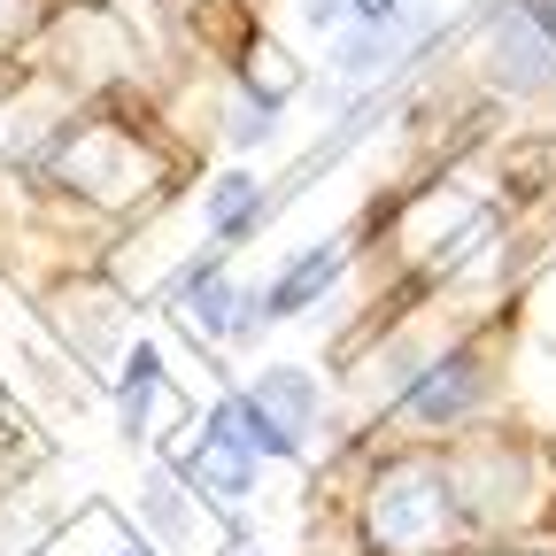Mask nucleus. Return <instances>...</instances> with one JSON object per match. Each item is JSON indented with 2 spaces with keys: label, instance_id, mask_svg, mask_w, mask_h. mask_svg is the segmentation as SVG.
Segmentation results:
<instances>
[{
  "label": "nucleus",
  "instance_id": "obj_1",
  "mask_svg": "<svg viewBox=\"0 0 556 556\" xmlns=\"http://www.w3.org/2000/svg\"><path fill=\"white\" fill-rule=\"evenodd\" d=\"M448 533V479L433 464H394L371 479V541L387 556H433Z\"/></svg>",
  "mask_w": 556,
  "mask_h": 556
},
{
  "label": "nucleus",
  "instance_id": "obj_2",
  "mask_svg": "<svg viewBox=\"0 0 556 556\" xmlns=\"http://www.w3.org/2000/svg\"><path fill=\"white\" fill-rule=\"evenodd\" d=\"M255 464H263V456L232 433V417L208 409V426L178 448L170 479H178V486H201V495H217V503H248V495H255Z\"/></svg>",
  "mask_w": 556,
  "mask_h": 556
},
{
  "label": "nucleus",
  "instance_id": "obj_3",
  "mask_svg": "<svg viewBox=\"0 0 556 556\" xmlns=\"http://www.w3.org/2000/svg\"><path fill=\"white\" fill-rule=\"evenodd\" d=\"M170 302H178V317H186V325H201V332H248V294L232 287V270H225V255H217V248L193 255V263L178 270Z\"/></svg>",
  "mask_w": 556,
  "mask_h": 556
},
{
  "label": "nucleus",
  "instance_id": "obj_4",
  "mask_svg": "<svg viewBox=\"0 0 556 556\" xmlns=\"http://www.w3.org/2000/svg\"><path fill=\"white\" fill-rule=\"evenodd\" d=\"M479 356H471V348H456V356H441V364H426V371H417L409 379V394H402V409L417 417V426H456V417L479 402Z\"/></svg>",
  "mask_w": 556,
  "mask_h": 556
},
{
  "label": "nucleus",
  "instance_id": "obj_5",
  "mask_svg": "<svg viewBox=\"0 0 556 556\" xmlns=\"http://www.w3.org/2000/svg\"><path fill=\"white\" fill-rule=\"evenodd\" d=\"M332 278H340V240H325V248L294 255V263L278 270L255 302H248V332H255V325H278V317H302V309H309V302L332 287Z\"/></svg>",
  "mask_w": 556,
  "mask_h": 556
},
{
  "label": "nucleus",
  "instance_id": "obj_6",
  "mask_svg": "<svg viewBox=\"0 0 556 556\" xmlns=\"http://www.w3.org/2000/svg\"><path fill=\"white\" fill-rule=\"evenodd\" d=\"M201 217H208V248H232L240 232H255V217H263V186L248 178V170H225L217 186H208V201H201Z\"/></svg>",
  "mask_w": 556,
  "mask_h": 556
},
{
  "label": "nucleus",
  "instance_id": "obj_7",
  "mask_svg": "<svg viewBox=\"0 0 556 556\" xmlns=\"http://www.w3.org/2000/svg\"><path fill=\"white\" fill-rule=\"evenodd\" d=\"M248 394H255V402L270 409V426H278V433H287V441L302 448V426H309V409H317V379L287 364V371H263V379H255Z\"/></svg>",
  "mask_w": 556,
  "mask_h": 556
},
{
  "label": "nucleus",
  "instance_id": "obj_8",
  "mask_svg": "<svg viewBox=\"0 0 556 556\" xmlns=\"http://www.w3.org/2000/svg\"><path fill=\"white\" fill-rule=\"evenodd\" d=\"M155 394H163V356H155L148 340H139L131 356H124V371H116V417H124V433H131V441L148 433V417H155Z\"/></svg>",
  "mask_w": 556,
  "mask_h": 556
},
{
  "label": "nucleus",
  "instance_id": "obj_9",
  "mask_svg": "<svg viewBox=\"0 0 556 556\" xmlns=\"http://www.w3.org/2000/svg\"><path fill=\"white\" fill-rule=\"evenodd\" d=\"M148 518L163 526V541H178V548L193 541V510L178 503V479H163V471L148 479Z\"/></svg>",
  "mask_w": 556,
  "mask_h": 556
},
{
  "label": "nucleus",
  "instance_id": "obj_10",
  "mask_svg": "<svg viewBox=\"0 0 556 556\" xmlns=\"http://www.w3.org/2000/svg\"><path fill=\"white\" fill-rule=\"evenodd\" d=\"M31 24H39V0H0V62L31 39Z\"/></svg>",
  "mask_w": 556,
  "mask_h": 556
},
{
  "label": "nucleus",
  "instance_id": "obj_11",
  "mask_svg": "<svg viewBox=\"0 0 556 556\" xmlns=\"http://www.w3.org/2000/svg\"><path fill=\"white\" fill-rule=\"evenodd\" d=\"M510 16H518V24H533V31L548 39V54H556V0H510Z\"/></svg>",
  "mask_w": 556,
  "mask_h": 556
},
{
  "label": "nucleus",
  "instance_id": "obj_12",
  "mask_svg": "<svg viewBox=\"0 0 556 556\" xmlns=\"http://www.w3.org/2000/svg\"><path fill=\"white\" fill-rule=\"evenodd\" d=\"M116 556H148V548H139V541H131V548H116Z\"/></svg>",
  "mask_w": 556,
  "mask_h": 556
},
{
  "label": "nucleus",
  "instance_id": "obj_13",
  "mask_svg": "<svg viewBox=\"0 0 556 556\" xmlns=\"http://www.w3.org/2000/svg\"><path fill=\"white\" fill-rule=\"evenodd\" d=\"M0 417H9V387H0Z\"/></svg>",
  "mask_w": 556,
  "mask_h": 556
}]
</instances>
